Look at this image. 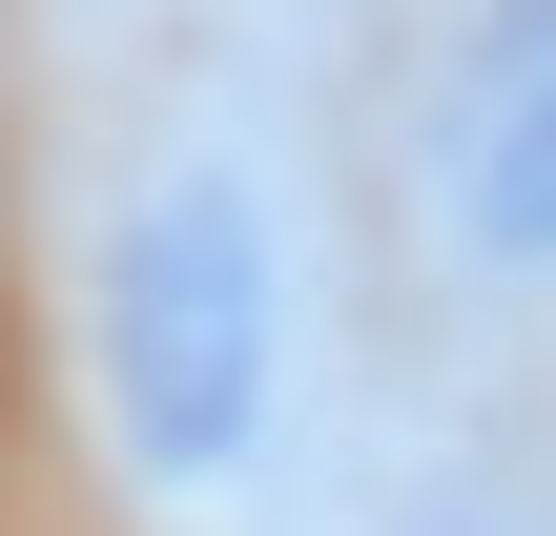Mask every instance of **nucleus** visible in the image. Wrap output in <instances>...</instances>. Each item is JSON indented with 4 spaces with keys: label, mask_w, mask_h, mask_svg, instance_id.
Here are the masks:
<instances>
[{
    "label": "nucleus",
    "mask_w": 556,
    "mask_h": 536,
    "mask_svg": "<svg viewBox=\"0 0 556 536\" xmlns=\"http://www.w3.org/2000/svg\"><path fill=\"white\" fill-rule=\"evenodd\" d=\"M433 207L475 269H556V0H495L433 103Z\"/></svg>",
    "instance_id": "2"
},
{
    "label": "nucleus",
    "mask_w": 556,
    "mask_h": 536,
    "mask_svg": "<svg viewBox=\"0 0 556 536\" xmlns=\"http://www.w3.org/2000/svg\"><path fill=\"white\" fill-rule=\"evenodd\" d=\"M413 536H475V516H413Z\"/></svg>",
    "instance_id": "3"
},
{
    "label": "nucleus",
    "mask_w": 556,
    "mask_h": 536,
    "mask_svg": "<svg viewBox=\"0 0 556 536\" xmlns=\"http://www.w3.org/2000/svg\"><path fill=\"white\" fill-rule=\"evenodd\" d=\"M289 392V227L248 165H165L103 227V434L144 496H227Z\"/></svg>",
    "instance_id": "1"
}]
</instances>
